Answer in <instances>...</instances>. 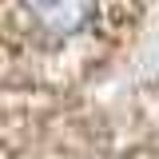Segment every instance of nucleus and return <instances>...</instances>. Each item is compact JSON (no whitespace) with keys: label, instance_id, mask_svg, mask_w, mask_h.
Here are the masks:
<instances>
[{"label":"nucleus","instance_id":"f257e3e1","mask_svg":"<svg viewBox=\"0 0 159 159\" xmlns=\"http://www.w3.org/2000/svg\"><path fill=\"white\" fill-rule=\"evenodd\" d=\"M20 24L48 44H64L96 28L103 0H12Z\"/></svg>","mask_w":159,"mask_h":159}]
</instances>
